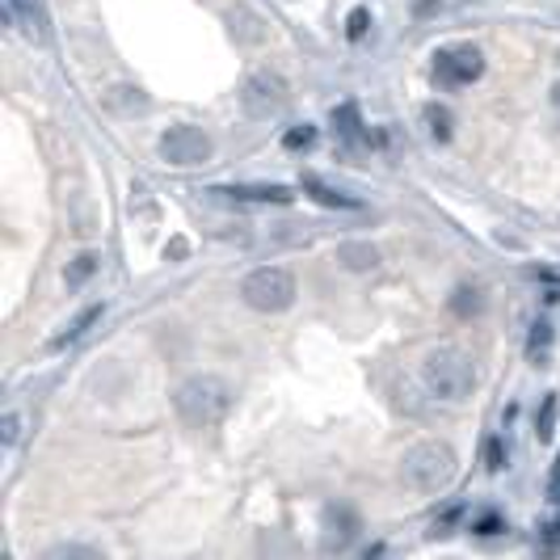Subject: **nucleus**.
Returning <instances> with one entry per match:
<instances>
[{
  "label": "nucleus",
  "mask_w": 560,
  "mask_h": 560,
  "mask_svg": "<svg viewBox=\"0 0 560 560\" xmlns=\"http://www.w3.org/2000/svg\"><path fill=\"white\" fill-rule=\"evenodd\" d=\"M173 409H178L182 426L211 430L232 409V388L219 375H190L186 384H178V392H173Z\"/></svg>",
  "instance_id": "nucleus-1"
},
{
  "label": "nucleus",
  "mask_w": 560,
  "mask_h": 560,
  "mask_svg": "<svg viewBox=\"0 0 560 560\" xmlns=\"http://www.w3.org/2000/svg\"><path fill=\"white\" fill-rule=\"evenodd\" d=\"M422 384H426L430 397L460 405V401L472 397V388H476V367H472V358H467L460 345H435L422 358Z\"/></svg>",
  "instance_id": "nucleus-2"
},
{
  "label": "nucleus",
  "mask_w": 560,
  "mask_h": 560,
  "mask_svg": "<svg viewBox=\"0 0 560 560\" xmlns=\"http://www.w3.org/2000/svg\"><path fill=\"white\" fill-rule=\"evenodd\" d=\"M455 451L447 447V442H417V447H409L405 460H401V476H405L409 489H417V494H442L451 480H455Z\"/></svg>",
  "instance_id": "nucleus-3"
},
{
  "label": "nucleus",
  "mask_w": 560,
  "mask_h": 560,
  "mask_svg": "<svg viewBox=\"0 0 560 560\" xmlns=\"http://www.w3.org/2000/svg\"><path fill=\"white\" fill-rule=\"evenodd\" d=\"M241 300L253 312H287L295 304V275L282 266H261L241 282Z\"/></svg>",
  "instance_id": "nucleus-4"
},
{
  "label": "nucleus",
  "mask_w": 560,
  "mask_h": 560,
  "mask_svg": "<svg viewBox=\"0 0 560 560\" xmlns=\"http://www.w3.org/2000/svg\"><path fill=\"white\" fill-rule=\"evenodd\" d=\"M216 156V139L194 123H178L160 135V160L173 165V169H194V165H207Z\"/></svg>",
  "instance_id": "nucleus-5"
},
{
  "label": "nucleus",
  "mask_w": 560,
  "mask_h": 560,
  "mask_svg": "<svg viewBox=\"0 0 560 560\" xmlns=\"http://www.w3.org/2000/svg\"><path fill=\"white\" fill-rule=\"evenodd\" d=\"M287 101H291V89H287V81L279 72H270V68L249 72L245 85H241V110L249 119H275V114L287 110Z\"/></svg>",
  "instance_id": "nucleus-6"
},
{
  "label": "nucleus",
  "mask_w": 560,
  "mask_h": 560,
  "mask_svg": "<svg viewBox=\"0 0 560 560\" xmlns=\"http://www.w3.org/2000/svg\"><path fill=\"white\" fill-rule=\"evenodd\" d=\"M480 76H485V56H480V47H472V42H455V47L435 51V81L438 85H447V89H464V85L480 81Z\"/></svg>",
  "instance_id": "nucleus-7"
},
{
  "label": "nucleus",
  "mask_w": 560,
  "mask_h": 560,
  "mask_svg": "<svg viewBox=\"0 0 560 560\" xmlns=\"http://www.w3.org/2000/svg\"><path fill=\"white\" fill-rule=\"evenodd\" d=\"M363 531V523H358V514L350 510V506H329L325 510V548L333 552H342V548H350L354 544V535Z\"/></svg>",
  "instance_id": "nucleus-8"
},
{
  "label": "nucleus",
  "mask_w": 560,
  "mask_h": 560,
  "mask_svg": "<svg viewBox=\"0 0 560 560\" xmlns=\"http://www.w3.org/2000/svg\"><path fill=\"white\" fill-rule=\"evenodd\" d=\"M4 13L31 42H47V13L42 0H4Z\"/></svg>",
  "instance_id": "nucleus-9"
},
{
  "label": "nucleus",
  "mask_w": 560,
  "mask_h": 560,
  "mask_svg": "<svg viewBox=\"0 0 560 560\" xmlns=\"http://www.w3.org/2000/svg\"><path fill=\"white\" fill-rule=\"evenodd\" d=\"M211 194L216 198H232V203H275V207H287L295 198L287 186H216Z\"/></svg>",
  "instance_id": "nucleus-10"
},
{
  "label": "nucleus",
  "mask_w": 560,
  "mask_h": 560,
  "mask_svg": "<svg viewBox=\"0 0 560 560\" xmlns=\"http://www.w3.org/2000/svg\"><path fill=\"white\" fill-rule=\"evenodd\" d=\"M300 190H304L308 198H316L320 207H333V211H358V207H363L354 194H345V190L329 186V182H320V178H312V173L304 178V182H300Z\"/></svg>",
  "instance_id": "nucleus-11"
},
{
  "label": "nucleus",
  "mask_w": 560,
  "mask_h": 560,
  "mask_svg": "<svg viewBox=\"0 0 560 560\" xmlns=\"http://www.w3.org/2000/svg\"><path fill=\"white\" fill-rule=\"evenodd\" d=\"M338 266L354 270V275H367V270L379 266V249H375L372 241H342L338 245Z\"/></svg>",
  "instance_id": "nucleus-12"
},
{
  "label": "nucleus",
  "mask_w": 560,
  "mask_h": 560,
  "mask_svg": "<svg viewBox=\"0 0 560 560\" xmlns=\"http://www.w3.org/2000/svg\"><path fill=\"white\" fill-rule=\"evenodd\" d=\"M422 123H426V135H430L435 144H447V139H451V126H455V114H451L447 106L430 101V106L422 110Z\"/></svg>",
  "instance_id": "nucleus-13"
},
{
  "label": "nucleus",
  "mask_w": 560,
  "mask_h": 560,
  "mask_svg": "<svg viewBox=\"0 0 560 560\" xmlns=\"http://www.w3.org/2000/svg\"><path fill=\"white\" fill-rule=\"evenodd\" d=\"M333 126H338V135H342V139H350V144H363V139H367L363 119H358V106H350V101L333 110Z\"/></svg>",
  "instance_id": "nucleus-14"
},
{
  "label": "nucleus",
  "mask_w": 560,
  "mask_h": 560,
  "mask_svg": "<svg viewBox=\"0 0 560 560\" xmlns=\"http://www.w3.org/2000/svg\"><path fill=\"white\" fill-rule=\"evenodd\" d=\"M485 308V295H480V287H455V295H451V312L460 316V320H472L476 312Z\"/></svg>",
  "instance_id": "nucleus-15"
},
{
  "label": "nucleus",
  "mask_w": 560,
  "mask_h": 560,
  "mask_svg": "<svg viewBox=\"0 0 560 560\" xmlns=\"http://www.w3.org/2000/svg\"><path fill=\"white\" fill-rule=\"evenodd\" d=\"M548 345H552V325H548V320H535V325H531V338H527V358L535 367L548 358Z\"/></svg>",
  "instance_id": "nucleus-16"
},
{
  "label": "nucleus",
  "mask_w": 560,
  "mask_h": 560,
  "mask_svg": "<svg viewBox=\"0 0 560 560\" xmlns=\"http://www.w3.org/2000/svg\"><path fill=\"white\" fill-rule=\"evenodd\" d=\"M97 320H101V304H94V308H85L81 312V316H76V320H72V325H68V329H63L60 338H56V350H60V345H68V342H76V338H85V333H89V325H97Z\"/></svg>",
  "instance_id": "nucleus-17"
},
{
  "label": "nucleus",
  "mask_w": 560,
  "mask_h": 560,
  "mask_svg": "<svg viewBox=\"0 0 560 560\" xmlns=\"http://www.w3.org/2000/svg\"><path fill=\"white\" fill-rule=\"evenodd\" d=\"M557 397H544V409H539V417H535V435L539 442H548V438L557 435Z\"/></svg>",
  "instance_id": "nucleus-18"
},
{
  "label": "nucleus",
  "mask_w": 560,
  "mask_h": 560,
  "mask_svg": "<svg viewBox=\"0 0 560 560\" xmlns=\"http://www.w3.org/2000/svg\"><path fill=\"white\" fill-rule=\"evenodd\" d=\"M101 557V548H89V544H56L47 560H97Z\"/></svg>",
  "instance_id": "nucleus-19"
},
{
  "label": "nucleus",
  "mask_w": 560,
  "mask_h": 560,
  "mask_svg": "<svg viewBox=\"0 0 560 560\" xmlns=\"http://www.w3.org/2000/svg\"><path fill=\"white\" fill-rule=\"evenodd\" d=\"M22 430H26V417H22V413H4V422H0V442H4V451H13V447L22 442Z\"/></svg>",
  "instance_id": "nucleus-20"
},
{
  "label": "nucleus",
  "mask_w": 560,
  "mask_h": 560,
  "mask_svg": "<svg viewBox=\"0 0 560 560\" xmlns=\"http://www.w3.org/2000/svg\"><path fill=\"white\" fill-rule=\"evenodd\" d=\"M282 144H287V148H291V153H300V148H312V144H316V126H291V131H287V135H282Z\"/></svg>",
  "instance_id": "nucleus-21"
},
{
  "label": "nucleus",
  "mask_w": 560,
  "mask_h": 560,
  "mask_svg": "<svg viewBox=\"0 0 560 560\" xmlns=\"http://www.w3.org/2000/svg\"><path fill=\"white\" fill-rule=\"evenodd\" d=\"M367 26H372V13H367V9H354V13H350V26H345V34H350V38H363V34H367Z\"/></svg>",
  "instance_id": "nucleus-22"
},
{
  "label": "nucleus",
  "mask_w": 560,
  "mask_h": 560,
  "mask_svg": "<svg viewBox=\"0 0 560 560\" xmlns=\"http://www.w3.org/2000/svg\"><path fill=\"white\" fill-rule=\"evenodd\" d=\"M485 460H489V472H501V467H506V451H501L498 438L485 442Z\"/></svg>",
  "instance_id": "nucleus-23"
},
{
  "label": "nucleus",
  "mask_w": 560,
  "mask_h": 560,
  "mask_svg": "<svg viewBox=\"0 0 560 560\" xmlns=\"http://www.w3.org/2000/svg\"><path fill=\"white\" fill-rule=\"evenodd\" d=\"M94 261H97V257H89V253H85V257H76V266H72L68 282H85V279H89V275H94Z\"/></svg>",
  "instance_id": "nucleus-24"
},
{
  "label": "nucleus",
  "mask_w": 560,
  "mask_h": 560,
  "mask_svg": "<svg viewBox=\"0 0 560 560\" xmlns=\"http://www.w3.org/2000/svg\"><path fill=\"white\" fill-rule=\"evenodd\" d=\"M472 531H476V535H498L501 519L498 514H485V519H476V523H472Z\"/></svg>",
  "instance_id": "nucleus-25"
},
{
  "label": "nucleus",
  "mask_w": 560,
  "mask_h": 560,
  "mask_svg": "<svg viewBox=\"0 0 560 560\" xmlns=\"http://www.w3.org/2000/svg\"><path fill=\"white\" fill-rule=\"evenodd\" d=\"M552 501L560 506V460H557V467H552Z\"/></svg>",
  "instance_id": "nucleus-26"
},
{
  "label": "nucleus",
  "mask_w": 560,
  "mask_h": 560,
  "mask_svg": "<svg viewBox=\"0 0 560 560\" xmlns=\"http://www.w3.org/2000/svg\"><path fill=\"white\" fill-rule=\"evenodd\" d=\"M552 114H557V123H560V81L552 85Z\"/></svg>",
  "instance_id": "nucleus-27"
}]
</instances>
